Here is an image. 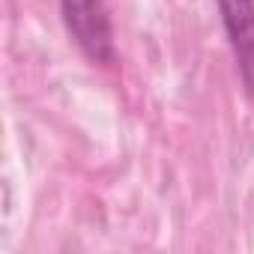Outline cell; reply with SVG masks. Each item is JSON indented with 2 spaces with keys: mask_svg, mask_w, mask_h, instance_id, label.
Returning a JSON list of instances; mask_svg holds the SVG:
<instances>
[{
  "mask_svg": "<svg viewBox=\"0 0 254 254\" xmlns=\"http://www.w3.org/2000/svg\"><path fill=\"white\" fill-rule=\"evenodd\" d=\"M57 3L63 27L75 48L93 66H111L117 60V42L105 0H57Z\"/></svg>",
  "mask_w": 254,
  "mask_h": 254,
  "instance_id": "6da1fadb",
  "label": "cell"
},
{
  "mask_svg": "<svg viewBox=\"0 0 254 254\" xmlns=\"http://www.w3.org/2000/svg\"><path fill=\"white\" fill-rule=\"evenodd\" d=\"M218 18L236 63V75L248 96H254V0H215Z\"/></svg>",
  "mask_w": 254,
  "mask_h": 254,
  "instance_id": "7a4b0ae2",
  "label": "cell"
}]
</instances>
